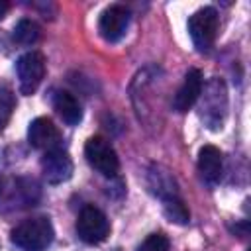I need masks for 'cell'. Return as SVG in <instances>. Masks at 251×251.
<instances>
[{"mask_svg":"<svg viewBox=\"0 0 251 251\" xmlns=\"http://www.w3.org/2000/svg\"><path fill=\"white\" fill-rule=\"evenodd\" d=\"M16 73L20 78V92L29 96L33 94L43 76H45V57L39 51H27L24 53L16 63Z\"/></svg>","mask_w":251,"mask_h":251,"instance_id":"cell-5","label":"cell"},{"mask_svg":"<svg viewBox=\"0 0 251 251\" xmlns=\"http://www.w3.org/2000/svg\"><path fill=\"white\" fill-rule=\"evenodd\" d=\"M39 196V186L29 178H0V208L29 206Z\"/></svg>","mask_w":251,"mask_h":251,"instance_id":"cell-6","label":"cell"},{"mask_svg":"<svg viewBox=\"0 0 251 251\" xmlns=\"http://www.w3.org/2000/svg\"><path fill=\"white\" fill-rule=\"evenodd\" d=\"M163 208H165V216L175 222V224H188L190 220V214H188V208L184 206V202L178 198V196H169L163 200Z\"/></svg>","mask_w":251,"mask_h":251,"instance_id":"cell-14","label":"cell"},{"mask_svg":"<svg viewBox=\"0 0 251 251\" xmlns=\"http://www.w3.org/2000/svg\"><path fill=\"white\" fill-rule=\"evenodd\" d=\"M55 229L49 218H27L12 229V243L22 251H45L53 241Z\"/></svg>","mask_w":251,"mask_h":251,"instance_id":"cell-1","label":"cell"},{"mask_svg":"<svg viewBox=\"0 0 251 251\" xmlns=\"http://www.w3.org/2000/svg\"><path fill=\"white\" fill-rule=\"evenodd\" d=\"M8 10H10V4H8V2H4V0H0V18H4Z\"/></svg>","mask_w":251,"mask_h":251,"instance_id":"cell-17","label":"cell"},{"mask_svg":"<svg viewBox=\"0 0 251 251\" xmlns=\"http://www.w3.org/2000/svg\"><path fill=\"white\" fill-rule=\"evenodd\" d=\"M222 167H224L222 151L216 145H204L198 153V171L204 182H208L210 186L218 184L222 178Z\"/></svg>","mask_w":251,"mask_h":251,"instance_id":"cell-11","label":"cell"},{"mask_svg":"<svg viewBox=\"0 0 251 251\" xmlns=\"http://www.w3.org/2000/svg\"><path fill=\"white\" fill-rule=\"evenodd\" d=\"M129 25V10L122 4L108 6L98 20V31L108 43H116L126 35V29Z\"/></svg>","mask_w":251,"mask_h":251,"instance_id":"cell-7","label":"cell"},{"mask_svg":"<svg viewBox=\"0 0 251 251\" xmlns=\"http://www.w3.org/2000/svg\"><path fill=\"white\" fill-rule=\"evenodd\" d=\"M27 141L35 149L51 151V149L59 147L61 133L49 118H35L27 127Z\"/></svg>","mask_w":251,"mask_h":251,"instance_id":"cell-10","label":"cell"},{"mask_svg":"<svg viewBox=\"0 0 251 251\" xmlns=\"http://www.w3.org/2000/svg\"><path fill=\"white\" fill-rule=\"evenodd\" d=\"M218 12L212 6H204L188 18V33L198 51H208L214 45L218 35Z\"/></svg>","mask_w":251,"mask_h":251,"instance_id":"cell-2","label":"cell"},{"mask_svg":"<svg viewBox=\"0 0 251 251\" xmlns=\"http://www.w3.org/2000/svg\"><path fill=\"white\" fill-rule=\"evenodd\" d=\"M84 157L88 161V165L98 171L104 176H116L120 171V159L116 149L112 147V143L102 137V135H94L86 141L84 145Z\"/></svg>","mask_w":251,"mask_h":251,"instance_id":"cell-3","label":"cell"},{"mask_svg":"<svg viewBox=\"0 0 251 251\" xmlns=\"http://www.w3.org/2000/svg\"><path fill=\"white\" fill-rule=\"evenodd\" d=\"M41 173L49 184H61L73 176V161L61 147L45 151L41 157Z\"/></svg>","mask_w":251,"mask_h":251,"instance_id":"cell-8","label":"cell"},{"mask_svg":"<svg viewBox=\"0 0 251 251\" xmlns=\"http://www.w3.org/2000/svg\"><path fill=\"white\" fill-rule=\"evenodd\" d=\"M202 84H204L202 73H200L198 69H190V71L184 75V80H182V84L178 86V90H176V94H175V98H173V108H175L178 114L188 112V110L196 104V100L200 98V94H202Z\"/></svg>","mask_w":251,"mask_h":251,"instance_id":"cell-9","label":"cell"},{"mask_svg":"<svg viewBox=\"0 0 251 251\" xmlns=\"http://www.w3.org/2000/svg\"><path fill=\"white\" fill-rule=\"evenodd\" d=\"M41 35V27L33 22V20H20L16 25H14V31H12V39L20 45H33Z\"/></svg>","mask_w":251,"mask_h":251,"instance_id":"cell-13","label":"cell"},{"mask_svg":"<svg viewBox=\"0 0 251 251\" xmlns=\"http://www.w3.org/2000/svg\"><path fill=\"white\" fill-rule=\"evenodd\" d=\"M14 110H16V96H14L12 88L0 86V131L8 126Z\"/></svg>","mask_w":251,"mask_h":251,"instance_id":"cell-15","label":"cell"},{"mask_svg":"<svg viewBox=\"0 0 251 251\" xmlns=\"http://www.w3.org/2000/svg\"><path fill=\"white\" fill-rule=\"evenodd\" d=\"M169 247H171L169 237L163 231H157V233L147 235L137 247V251H169Z\"/></svg>","mask_w":251,"mask_h":251,"instance_id":"cell-16","label":"cell"},{"mask_svg":"<svg viewBox=\"0 0 251 251\" xmlns=\"http://www.w3.org/2000/svg\"><path fill=\"white\" fill-rule=\"evenodd\" d=\"M76 235L88 245H98L110 235V220L96 206H84L76 218Z\"/></svg>","mask_w":251,"mask_h":251,"instance_id":"cell-4","label":"cell"},{"mask_svg":"<svg viewBox=\"0 0 251 251\" xmlns=\"http://www.w3.org/2000/svg\"><path fill=\"white\" fill-rule=\"evenodd\" d=\"M53 108L63 118V122H67L69 126H76L82 120V110H80L78 100L67 90H57L53 94Z\"/></svg>","mask_w":251,"mask_h":251,"instance_id":"cell-12","label":"cell"}]
</instances>
